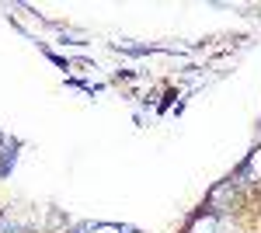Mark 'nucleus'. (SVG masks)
<instances>
[{"instance_id": "obj_1", "label": "nucleus", "mask_w": 261, "mask_h": 233, "mask_svg": "<svg viewBox=\"0 0 261 233\" xmlns=\"http://www.w3.org/2000/svg\"><path fill=\"white\" fill-rule=\"evenodd\" d=\"M216 230H220V219H216V213L195 216V223L188 226V233H216Z\"/></svg>"}]
</instances>
